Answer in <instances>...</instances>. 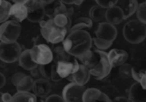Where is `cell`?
Segmentation results:
<instances>
[{"instance_id": "obj_1", "label": "cell", "mask_w": 146, "mask_h": 102, "mask_svg": "<svg viewBox=\"0 0 146 102\" xmlns=\"http://www.w3.org/2000/svg\"><path fill=\"white\" fill-rule=\"evenodd\" d=\"M62 43L72 56L77 58L91 49L93 41L88 32L78 30L68 32Z\"/></svg>"}, {"instance_id": "obj_2", "label": "cell", "mask_w": 146, "mask_h": 102, "mask_svg": "<svg viewBox=\"0 0 146 102\" xmlns=\"http://www.w3.org/2000/svg\"><path fill=\"white\" fill-rule=\"evenodd\" d=\"M39 26L42 37L45 41L52 44H59L60 43H62L68 32V29L58 26L52 18L41 21Z\"/></svg>"}, {"instance_id": "obj_3", "label": "cell", "mask_w": 146, "mask_h": 102, "mask_svg": "<svg viewBox=\"0 0 146 102\" xmlns=\"http://www.w3.org/2000/svg\"><path fill=\"white\" fill-rule=\"evenodd\" d=\"M124 38L130 43L138 44L146 38V25L139 20L127 21L122 30Z\"/></svg>"}, {"instance_id": "obj_4", "label": "cell", "mask_w": 146, "mask_h": 102, "mask_svg": "<svg viewBox=\"0 0 146 102\" xmlns=\"http://www.w3.org/2000/svg\"><path fill=\"white\" fill-rule=\"evenodd\" d=\"M95 51L98 55V62L92 69L90 70V72L96 79L101 80L110 75L113 66L109 60L108 53L98 49H95Z\"/></svg>"}, {"instance_id": "obj_5", "label": "cell", "mask_w": 146, "mask_h": 102, "mask_svg": "<svg viewBox=\"0 0 146 102\" xmlns=\"http://www.w3.org/2000/svg\"><path fill=\"white\" fill-rule=\"evenodd\" d=\"M21 32V24L15 20H7L1 24L0 39L4 43L16 42Z\"/></svg>"}, {"instance_id": "obj_6", "label": "cell", "mask_w": 146, "mask_h": 102, "mask_svg": "<svg viewBox=\"0 0 146 102\" xmlns=\"http://www.w3.org/2000/svg\"><path fill=\"white\" fill-rule=\"evenodd\" d=\"M21 53V47L17 42L0 43V59L5 63H14L17 61Z\"/></svg>"}, {"instance_id": "obj_7", "label": "cell", "mask_w": 146, "mask_h": 102, "mask_svg": "<svg viewBox=\"0 0 146 102\" xmlns=\"http://www.w3.org/2000/svg\"><path fill=\"white\" fill-rule=\"evenodd\" d=\"M31 55L33 60L38 65L50 64L54 61L53 51L50 48L44 43L34 45L31 49Z\"/></svg>"}, {"instance_id": "obj_8", "label": "cell", "mask_w": 146, "mask_h": 102, "mask_svg": "<svg viewBox=\"0 0 146 102\" xmlns=\"http://www.w3.org/2000/svg\"><path fill=\"white\" fill-rule=\"evenodd\" d=\"M28 10L27 20L31 22L40 23L44 20L46 4L43 0H28L26 3Z\"/></svg>"}, {"instance_id": "obj_9", "label": "cell", "mask_w": 146, "mask_h": 102, "mask_svg": "<svg viewBox=\"0 0 146 102\" xmlns=\"http://www.w3.org/2000/svg\"><path fill=\"white\" fill-rule=\"evenodd\" d=\"M85 85H80L75 82L67 84L62 90V96L66 102L83 101V95L86 91Z\"/></svg>"}, {"instance_id": "obj_10", "label": "cell", "mask_w": 146, "mask_h": 102, "mask_svg": "<svg viewBox=\"0 0 146 102\" xmlns=\"http://www.w3.org/2000/svg\"><path fill=\"white\" fill-rule=\"evenodd\" d=\"M117 33L118 32L115 25L108 21L100 22L98 26L97 31L95 32L96 37L104 39V40L111 41V42L115 41V39L117 37Z\"/></svg>"}, {"instance_id": "obj_11", "label": "cell", "mask_w": 146, "mask_h": 102, "mask_svg": "<svg viewBox=\"0 0 146 102\" xmlns=\"http://www.w3.org/2000/svg\"><path fill=\"white\" fill-rule=\"evenodd\" d=\"M56 63L57 73L62 79L70 77L77 72L80 67V64L77 60H73L72 61H59Z\"/></svg>"}, {"instance_id": "obj_12", "label": "cell", "mask_w": 146, "mask_h": 102, "mask_svg": "<svg viewBox=\"0 0 146 102\" xmlns=\"http://www.w3.org/2000/svg\"><path fill=\"white\" fill-rule=\"evenodd\" d=\"M50 89H51V86L49 82V79L42 78L36 79L34 81L33 91L37 96L40 98H44L49 95L51 90Z\"/></svg>"}, {"instance_id": "obj_13", "label": "cell", "mask_w": 146, "mask_h": 102, "mask_svg": "<svg viewBox=\"0 0 146 102\" xmlns=\"http://www.w3.org/2000/svg\"><path fill=\"white\" fill-rule=\"evenodd\" d=\"M90 70L83 64H80V67L77 72H75L74 74H72L68 78L71 82H75L80 85H86L90 79L91 77Z\"/></svg>"}, {"instance_id": "obj_14", "label": "cell", "mask_w": 146, "mask_h": 102, "mask_svg": "<svg viewBox=\"0 0 146 102\" xmlns=\"http://www.w3.org/2000/svg\"><path fill=\"white\" fill-rule=\"evenodd\" d=\"M45 14L50 18H54L57 14H67L68 15V4L64 3L61 0H56L54 3L46 5Z\"/></svg>"}, {"instance_id": "obj_15", "label": "cell", "mask_w": 146, "mask_h": 102, "mask_svg": "<svg viewBox=\"0 0 146 102\" xmlns=\"http://www.w3.org/2000/svg\"><path fill=\"white\" fill-rule=\"evenodd\" d=\"M109 60L112 65V66H121L128 59V54L127 51L123 49H111L109 53Z\"/></svg>"}, {"instance_id": "obj_16", "label": "cell", "mask_w": 146, "mask_h": 102, "mask_svg": "<svg viewBox=\"0 0 146 102\" xmlns=\"http://www.w3.org/2000/svg\"><path fill=\"white\" fill-rule=\"evenodd\" d=\"M111 101L110 97L103 93L101 90L95 89V88H91V89H86L84 95H83V102H91V101Z\"/></svg>"}, {"instance_id": "obj_17", "label": "cell", "mask_w": 146, "mask_h": 102, "mask_svg": "<svg viewBox=\"0 0 146 102\" xmlns=\"http://www.w3.org/2000/svg\"><path fill=\"white\" fill-rule=\"evenodd\" d=\"M128 98L131 101H146V89L143 88L139 82H135L128 91Z\"/></svg>"}, {"instance_id": "obj_18", "label": "cell", "mask_w": 146, "mask_h": 102, "mask_svg": "<svg viewBox=\"0 0 146 102\" xmlns=\"http://www.w3.org/2000/svg\"><path fill=\"white\" fill-rule=\"evenodd\" d=\"M28 10L25 3H13L10 9V18L19 23L27 19Z\"/></svg>"}, {"instance_id": "obj_19", "label": "cell", "mask_w": 146, "mask_h": 102, "mask_svg": "<svg viewBox=\"0 0 146 102\" xmlns=\"http://www.w3.org/2000/svg\"><path fill=\"white\" fill-rule=\"evenodd\" d=\"M123 20H125L124 12L118 5H115V6L107 9L106 21H108L113 25H118Z\"/></svg>"}, {"instance_id": "obj_20", "label": "cell", "mask_w": 146, "mask_h": 102, "mask_svg": "<svg viewBox=\"0 0 146 102\" xmlns=\"http://www.w3.org/2000/svg\"><path fill=\"white\" fill-rule=\"evenodd\" d=\"M117 5L123 10L126 20L137 12L139 3L138 0H119Z\"/></svg>"}, {"instance_id": "obj_21", "label": "cell", "mask_w": 146, "mask_h": 102, "mask_svg": "<svg viewBox=\"0 0 146 102\" xmlns=\"http://www.w3.org/2000/svg\"><path fill=\"white\" fill-rule=\"evenodd\" d=\"M77 59L81 62V64L85 65L89 70L92 69L98 62V55L94 50H89L83 54L82 55L77 57Z\"/></svg>"}, {"instance_id": "obj_22", "label": "cell", "mask_w": 146, "mask_h": 102, "mask_svg": "<svg viewBox=\"0 0 146 102\" xmlns=\"http://www.w3.org/2000/svg\"><path fill=\"white\" fill-rule=\"evenodd\" d=\"M20 66H21L24 70L31 71L32 69L38 66V64L33 60L31 55V49H26L22 51L19 60H18Z\"/></svg>"}, {"instance_id": "obj_23", "label": "cell", "mask_w": 146, "mask_h": 102, "mask_svg": "<svg viewBox=\"0 0 146 102\" xmlns=\"http://www.w3.org/2000/svg\"><path fill=\"white\" fill-rule=\"evenodd\" d=\"M53 55H54V62L59 61H70L72 59V55L65 49L64 46L62 45H56L53 48Z\"/></svg>"}, {"instance_id": "obj_24", "label": "cell", "mask_w": 146, "mask_h": 102, "mask_svg": "<svg viewBox=\"0 0 146 102\" xmlns=\"http://www.w3.org/2000/svg\"><path fill=\"white\" fill-rule=\"evenodd\" d=\"M106 12L107 9L100 5L93 6L90 9V18L95 22H104L106 20Z\"/></svg>"}, {"instance_id": "obj_25", "label": "cell", "mask_w": 146, "mask_h": 102, "mask_svg": "<svg viewBox=\"0 0 146 102\" xmlns=\"http://www.w3.org/2000/svg\"><path fill=\"white\" fill-rule=\"evenodd\" d=\"M93 20L90 17H80L78 18L74 23V25L72 26L70 32L78 31V30H84V28H92L93 25Z\"/></svg>"}, {"instance_id": "obj_26", "label": "cell", "mask_w": 146, "mask_h": 102, "mask_svg": "<svg viewBox=\"0 0 146 102\" xmlns=\"http://www.w3.org/2000/svg\"><path fill=\"white\" fill-rule=\"evenodd\" d=\"M12 101H37V95L30 91H17L12 97Z\"/></svg>"}, {"instance_id": "obj_27", "label": "cell", "mask_w": 146, "mask_h": 102, "mask_svg": "<svg viewBox=\"0 0 146 102\" xmlns=\"http://www.w3.org/2000/svg\"><path fill=\"white\" fill-rule=\"evenodd\" d=\"M12 3L8 0H1V7H0V22L1 24L7 21L10 17V9L12 7Z\"/></svg>"}, {"instance_id": "obj_28", "label": "cell", "mask_w": 146, "mask_h": 102, "mask_svg": "<svg viewBox=\"0 0 146 102\" xmlns=\"http://www.w3.org/2000/svg\"><path fill=\"white\" fill-rule=\"evenodd\" d=\"M54 22L60 27H64L68 30V32L72 27V20L70 19V16L67 14H57L54 18H52Z\"/></svg>"}, {"instance_id": "obj_29", "label": "cell", "mask_w": 146, "mask_h": 102, "mask_svg": "<svg viewBox=\"0 0 146 102\" xmlns=\"http://www.w3.org/2000/svg\"><path fill=\"white\" fill-rule=\"evenodd\" d=\"M33 78L32 76H26L24 77L20 83L15 86L17 91H30L33 90V87L34 84Z\"/></svg>"}, {"instance_id": "obj_30", "label": "cell", "mask_w": 146, "mask_h": 102, "mask_svg": "<svg viewBox=\"0 0 146 102\" xmlns=\"http://www.w3.org/2000/svg\"><path fill=\"white\" fill-rule=\"evenodd\" d=\"M133 67L130 64L124 63L119 68V75L123 79H129L133 78Z\"/></svg>"}, {"instance_id": "obj_31", "label": "cell", "mask_w": 146, "mask_h": 102, "mask_svg": "<svg viewBox=\"0 0 146 102\" xmlns=\"http://www.w3.org/2000/svg\"><path fill=\"white\" fill-rule=\"evenodd\" d=\"M92 41H93V43H94L95 47L98 49H100V50H106V49H108L110 47H111V45L113 43V42H111V41L104 40V39L99 38L98 37L92 38Z\"/></svg>"}, {"instance_id": "obj_32", "label": "cell", "mask_w": 146, "mask_h": 102, "mask_svg": "<svg viewBox=\"0 0 146 102\" xmlns=\"http://www.w3.org/2000/svg\"><path fill=\"white\" fill-rule=\"evenodd\" d=\"M133 78L136 82H139L144 89H146V70L136 72V70L133 69Z\"/></svg>"}, {"instance_id": "obj_33", "label": "cell", "mask_w": 146, "mask_h": 102, "mask_svg": "<svg viewBox=\"0 0 146 102\" xmlns=\"http://www.w3.org/2000/svg\"><path fill=\"white\" fill-rule=\"evenodd\" d=\"M137 14V19L140 20L142 23L146 25V3H141L139 5V8L136 12Z\"/></svg>"}, {"instance_id": "obj_34", "label": "cell", "mask_w": 146, "mask_h": 102, "mask_svg": "<svg viewBox=\"0 0 146 102\" xmlns=\"http://www.w3.org/2000/svg\"><path fill=\"white\" fill-rule=\"evenodd\" d=\"M49 64L47 65H38V70H39V72L41 74V76L44 78H50V72H51V66L50 67H48Z\"/></svg>"}, {"instance_id": "obj_35", "label": "cell", "mask_w": 146, "mask_h": 102, "mask_svg": "<svg viewBox=\"0 0 146 102\" xmlns=\"http://www.w3.org/2000/svg\"><path fill=\"white\" fill-rule=\"evenodd\" d=\"M95 1L98 3V5H100L105 9H109L117 5L119 0H95Z\"/></svg>"}, {"instance_id": "obj_36", "label": "cell", "mask_w": 146, "mask_h": 102, "mask_svg": "<svg viewBox=\"0 0 146 102\" xmlns=\"http://www.w3.org/2000/svg\"><path fill=\"white\" fill-rule=\"evenodd\" d=\"M50 79L54 82H57L62 80V78L59 76L56 71V63L53 61L52 66H51V72H50Z\"/></svg>"}, {"instance_id": "obj_37", "label": "cell", "mask_w": 146, "mask_h": 102, "mask_svg": "<svg viewBox=\"0 0 146 102\" xmlns=\"http://www.w3.org/2000/svg\"><path fill=\"white\" fill-rule=\"evenodd\" d=\"M26 76H27V75H26L25 73H23V72H15V74H13V76H12V78H11L12 84L15 85V86H16V85L20 83V81H21L24 77H26Z\"/></svg>"}, {"instance_id": "obj_38", "label": "cell", "mask_w": 146, "mask_h": 102, "mask_svg": "<svg viewBox=\"0 0 146 102\" xmlns=\"http://www.w3.org/2000/svg\"><path fill=\"white\" fill-rule=\"evenodd\" d=\"M45 101H65L64 98L62 95H49L45 98L44 100Z\"/></svg>"}, {"instance_id": "obj_39", "label": "cell", "mask_w": 146, "mask_h": 102, "mask_svg": "<svg viewBox=\"0 0 146 102\" xmlns=\"http://www.w3.org/2000/svg\"><path fill=\"white\" fill-rule=\"evenodd\" d=\"M0 95H1V101H3V102L12 101V97H13V95H11L10 94H9V93H3V92H1V93H0Z\"/></svg>"}, {"instance_id": "obj_40", "label": "cell", "mask_w": 146, "mask_h": 102, "mask_svg": "<svg viewBox=\"0 0 146 102\" xmlns=\"http://www.w3.org/2000/svg\"><path fill=\"white\" fill-rule=\"evenodd\" d=\"M30 73H31V76L33 78H36V79H38V78H42L43 77L41 76L40 72H39V70H38V67H35L33 69H32L30 71Z\"/></svg>"}, {"instance_id": "obj_41", "label": "cell", "mask_w": 146, "mask_h": 102, "mask_svg": "<svg viewBox=\"0 0 146 102\" xmlns=\"http://www.w3.org/2000/svg\"><path fill=\"white\" fill-rule=\"evenodd\" d=\"M66 4H70V5H80L84 0H61Z\"/></svg>"}, {"instance_id": "obj_42", "label": "cell", "mask_w": 146, "mask_h": 102, "mask_svg": "<svg viewBox=\"0 0 146 102\" xmlns=\"http://www.w3.org/2000/svg\"><path fill=\"white\" fill-rule=\"evenodd\" d=\"M113 101H131L129 98H127L125 96H118V97H115Z\"/></svg>"}, {"instance_id": "obj_43", "label": "cell", "mask_w": 146, "mask_h": 102, "mask_svg": "<svg viewBox=\"0 0 146 102\" xmlns=\"http://www.w3.org/2000/svg\"><path fill=\"white\" fill-rule=\"evenodd\" d=\"M0 78H1V80H0V88H3L4 86L5 83H6V78H5V77H4V75L3 73L0 74Z\"/></svg>"}, {"instance_id": "obj_44", "label": "cell", "mask_w": 146, "mask_h": 102, "mask_svg": "<svg viewBox=\"0 0 146 102\" xmlns=\"http://www.w3.org/2000/svg\"><path fill=\"white\" fill-rule=\"evenodd\" d=\"M14 3H26L28 0H9Z\"/></svg>"}, {"instance_id": "obj_45", "label": "cell", "mask_w": 146, "mask_h": 102, "mask_svg": "<svg viewBox=\"0 0 146 102\" xmlns=\"http://www.w3.org/2000/svg\"><path fill=\"white\" fill-rule=\"evenodd\" d=\"M43 1H44V3L46 5H49V4H50V3H54L56 0H43Z\"/></svg>"}, {"instance_id": "obj_46", "label": "cell", "mask_w": 146, "mask_h": 102, "mask_svg": "<svg viewBox=\"0 0 146 102\" xmlns=\"http://www.w3.org/2000/svg\"><path fill=\"white\" fill-rule=\"evenodd\" d=\"M145 3H146V1H145Z\"/></svg>"}]
</instances>
